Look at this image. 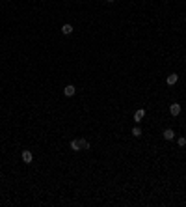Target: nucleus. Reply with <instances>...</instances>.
<instances>
[{
  "mask_svg": "<svg viewBox=\"0 0 186 207\" xmlns=\"http://www.w3.org/2000/svg\"><path fill=\"white\" fill-rule=\"evenodd\" d=\"M74 93H76V88H74L73 84H67L65 88H63V95H65V97H73Z\"/></svg>",
  "mask_w": 186,
  "mask_h": 207,
  "instance_id": "obj_1",
  "label": "nucleus"
},
{
  "mask_svg": "<svg viewBox=\"0 0 186 207\" xmlns=\"http://www.w3.org/2000/svg\"><path fill=\"white\" fill-rule=\"evenodd\" d=\"M177 80H179V75H177V73H171V75H168V78H166V82H168V86H175V84H177Z\"/></svg>",
  "mask_w": 186,
  "mask_h": 207,
  "instance_id": "obj_2",
  "label": "nucleus"
},
{
  "mask_svg": "<svg viewBox=\"0 0 186 207\" xmlns=\"http://www.w3.org/2000/svg\"><path fill=\"white\" fill-rule=\"evenodd\" d=\"M143 118H145V110L143 108H138L136 112H134V121H136V123H140Z\"/></svg>",
  "mask_w": 186,
  "mask_h": 207,
  "instance_id": "obj_3",
  "label": "nucleus"
},
{
  "mask_svg": "<svg viewBox=\"0 0 186 207\" xmlns=\"http://www.w3.org/2000/svg\"><path fill=\"white\" fill-rule=\"evenodd\" d=\"M22 161H24L26 164H30V162L34 161V155H32V151H28V149L22 151Z\"/></svg>",
  "mask_w": 186,
  "mask_h": 207,
  "instance_id": "obj_4",
  "label": "nucleus"
},
{
  "mask_svg": "<svg viewBox=\"0 0 186 207\" xmlns=\"http://www.w3.org/2000/svg\"><path fill=\"white\" fill-rule=\"evenodd\" d=\"M169 112H171V116H179L181 114V105L179 103H173V105L169 106Z\"/></svg>",
  "mask_w": 186,
  "mask_h": 207,
  "instance_id": "obj_5",
  "label": "nucleus"
},
{
  "mask_svg": "<svg viewBox=\"0 0 186 207\" xmlns=\"http://www.w3.org/2000/svg\"><path fill=\"white\" fill-rule=\"evenodd\" d=\"M162 136H164V140H173V138H175V133H173L171 129H166L164 133H162Z\"/></svg>",
  "mask_w": 186,
  "mask_h": 207,
  "instance_id": "obj_6",
  "label": "nucleus"
},
{
  "mask_svg": "<svg viewBox=\"0 0 186 207\" xmlns=\"http://www.w3.org/2000/svg\"><path fill=\"white\" fill-rule=\"evenodd\" d=\"M62 34H63V35L73 34V26H71V25H63V26H62Z\"/></svg>",
  "mask_w": 186,
  "mask_h": 207,
  "instance_id": "obj_7",
  "label": "nucleus"
},
{
  "mask_svg": "<svg viewBox=\"0 0 186 207\" xmlns=\"http://www.w3.org/2000/svg\"><path fill=\"white\" fill-rule=\"evenodd\" d=\"M71 149L73 151H80V140H71Z\"/></svg>",
  "mask_w": 186,
  "mask_h": 207,
  "instance_id": "obj_8",
  "label": "nucleus"
},
{
  "mask_svg": "<svg viewBox=\"0 0 186 207\" xmlns=\"http://www.w3.org/2000/svg\"><path fill=\"white\" fill-rule=\"evenodd\" d=\"M89 148H91V146H89V142L88 140H86V138H80V149H89Z\"/></svg>",
  "mask_w": 186,
  "mask_h": 207,
  "instance_id": "obj_9",
  "label": "nucleus"
},
{
  "mask_svg": "<svg viewBox=\"0 0 186 207\" xmlns=\"http://www.w3.org/2000/svg\"><path fill=\"white\" fill-rule=\"evenodd\" d=\"M132 136H136V138L141 136V129H140V127H134V129H132Z\"/></svg>",
  "mask_w": 186,
  "mask_h": 207,
  "instance_id": "obj_10",
  "label": "nucleus"
},
{
  "mask_svg": "<svg viewBox=\"0 0 186 207\" xmlns=\"http://www.w3.org/2000/svg\"><path fill=\"white\" fill-rule=\"evenodd\" d=\"M177 144H179L181 148H184V146H186V138H184V136H181L179 140H177Z\"/></svg>",
  "mask_w": 186,
  "mask_h": 207,
  "instance_id": "obj_11",
  "label": "nucleus"
},
{
  "mask_svg": "<svg viewBox=\"0 0 186 207\" xmlns=\"http://www.w3.org/2000/svg\"><path fill=\"white\" fill-rule=\"evenodd\" d=\"M108 2H116V0H108Z\"/></svg>",
  "mask_w": 186,
  "mask_h": 207,
  "instance_id": "obj_12",
  "label": "nucleus"
},
{
  "mask_svg": "<svg viewBox=\"0 0 186 207\" xmlns=\"http://www.w3.org/2000/svg\"><path fill=\"white\" fill-rule=\"evenodd\" d=\"M0 78H2V77H0Z\"/></svg>",
  "mask_w": 186,
  "mask_h": 207,
  "instance_id": "obj_13",
  "label": "nucleus"
}]
</instances>
